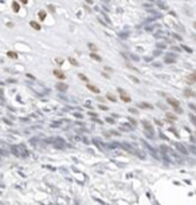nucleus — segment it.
Here are the masks:
<instances>
[{
  "label": "nucleus",
  "mask_w": 196,
  "mask_h": 205,
  "mask_svg": "<svg viewBox=\"0 0 196 205\" xmlns=\"http://www.w3.org/2000/svg\"><path fill=\"white\" fill-rule=\"evenodd\" d=\"M69 60H70V63H71V64H74V66H77V62H75L74 59H73V58H69Z\"/></svg>",
  "instance_id": "obj_16"
},
{
  "label": "nucleus",
  "mask_w": 196,
  "mask_h": 205,
  "mask_svg": "<svg viewBox=\"0 0 196 205\" xmlns=\"http://www.w3.org/2000/svg\"><path fill=\"white\" fill-rule=\"evenodd\" d=\"M12 9L15 12H19V9H20V5L17 4V3H12Z\"/></svg>",
  "instance_id": "obj_8"
},
{
  "label": "nucleus",
  "mask_w": 196,
  "mask_h": 205,
  "mask_svg": "<svg viewBox=\"0 0 196 205\" xmlns=\"http://www.w3.org/2000/svg\"><path fill=\"white\" fill-rule=\"evenodd\" d=\"M168 103H169L171 106H173L175 109H177V113H179V114L183 113V110L179 107V102H177V101H175V99H168Z\"/></svg>",
  "instance_id": "obj_2"
},
{
  "label": "nucleus",
  "mask_w": 196,
  "mask_h": 205,
  "mask_svg": "<svg viewBox=\"0 0 196 205\" xmlns=\"http://www.w3.org/2000/svg\"><path fill=\"white\" fill-rule=\"evenodd\" d=\"M184 94L188 95V97H193V95H195V93H193V91H189V90H185V91H184Z\"/></svg>",
  "instance_id": "obj_14"
},
{
  "label": "nucleus",
  "mask_w": 196,
  "mask_h": 205,
  "mask_svg": "<svg viewBox=\"0 0 196 205\" xmlns=\"http://www.w3.org/2000/svg\"><path fill=\"white\" fill-rule=\"evenodd\" d=\"M90 58H93V59H96L97 62H101V60H102V58H101V56H98V55H97L96 52H91V54H90Z\"/></svg>",
  "instance_id": "obj_7"
},
{
  "label": "nucleus",
  "mask_w": 196,
  "mask_h": 205,
  "mask_svg": "<svg viewBox=\"0 0 196 205\" xmlns=\"http://www.w3.org/2000/svg\"><path fill=\"white\" fill-rule=\"evenodd\" d=\"M140 107H145V109H152V105H149V103H140Z\"/></svg>",
  "instance_id": "obj_13"
},
{
  "label": "nucleus",
  "mask_w": 196,
  "mask_h": 205,
  "mask_svg": "<svg viewBox=\"0 0 196 205\" xmlns=\"http://www.w3.org/2000/svg\"><path fill=\"white\" fill-rule=\"evenodd\" d=\"M30 26H31L34 30H36V31H39V30H40V26L38 24L36 21H31V23H30Z\"/></svg>",
  "instance_id": "obj_6"
},
{
  "label": "nucleus",
  "mask_w": 196,
  "mask_h": 205,
  "mask_svg": "<svg viewBox=\"0 0 196 205\" xmlns=\"http://www.w3.org/2000/svg\"><path fill=\"white\" fill-rule=\"evenodd\" d=\"M67 85L66 83H57V89L58 90H61V91H65V90H67Z\"/></svg>",
  "instance_id": "obj_4"
},
{
  "label": "nucleus",
  "mask_w": 196,
  "mask_h": 205,
  "mask_svg": "<svg viewBox=\"0 0 196 205\" xmlns=\"http://www.w3.org/2000/svg\"><path fill=\"white\" fill-rule=\"evenodd\" d=\"M193 27H195V28H196V21H195V23H193Z\"/></svg>",
  "instance_id": "obj_18"
},
{
  "label": "nucleus",
  "mask_w": 196,
  "mask_h": 205,
  "mask_svg": "<svg viewBox=\"0 0 196 205\" xmlns=\"http://www.w3.org/2000/svg\"><path fill=\"white\" fill-rule=\"evenodd\" d=\"M20 1L23 3V4H27V1H28V0H20Z\"/></svg>",
  "instance_id": "obj_17"
},
{
  "label": "nucleus",
  "mask_w": 196,
  "mask_h": 205,
  "mask_svg": "<svg viewBox=\"0 0 196 205\" xmlns=\"http://www.w3.org/2000/svg\"><path fill=\"white\" fill-rule=\"evenodd\" d=\"M87 89L90 91H93V93H96V94H98V93H100V89H98L97 86H93V85H87Z\"/></svg>",
  "instance_id": "obj_5"
},
{
  "label": "nucleus",
  "mask_w": 196,
  "mask_h": 205,
  "mask_svg": "<svg viewBox=\"0 0 196 205\" xmlns=\"http://www.w3.org/2000/svg\"><path fill=\"white\" fill-rule=\"evenodd\" d=\"M54 75L57 77V78H59V79H65V78H66L65 74H63L61 70H54Z\"/></svg>",
  "instance_id": "obj_3"
},
{
  "label": "nucleus",
  "mask_w": 196,
  "mask_h": 205,
  "mask_svg": "<svg viewBox=\"0 0 196 205\" xmlns=\"http://www.w3.org/2000/svg\"><path fill=\"white\" fill-rule=\"evenodd\" d=\"M46 15L47 13L44 12V11H39V19H40V20H44V19H46Z\"/></svg>",
  "instance_id": "obj_9"
},
{
  "label": "nucleus",
  "mask_w": 196,
  "mask_h": 205,
  "mask_svg": "<svg viewBox=\"0 0 196 205\" xmlns=\"http://www.w3.org/2000/svg\"><path fill=\"white\" fill-rule=\"evenodd\" d=\"M79 78L82 79V81H85V82H87V81H89V79L86 78V75H83V74H79Z\"/></svg>",
  "instance_id": "obj_15"
},
{
  "label": "nucleus",
  "mask_w": 196,
  "mask_h": 205,
  "mask_svg": "<svg viewBox=\"0 0 196 205\" xmlns=\"http://www.w3.org/2000/svg\"><path fill=\"white\" fill-rule=\"evenodd\" d=\"M89 48L93 52H96L97 50H98V48H97V46H96V44H93V43H90V44H89Z\"/></svg>",
  "instance_id": "obj_11"
},
{
  "label": "nucleus",
  "mask_w": 196,
  "mask_h": 205,
  "mask_svg": "<svg viewBox=\"0 0 196 205\" xmlns=\"http://www.w3.org/2000/svg\"><path fill=\"white\" fill-rule=\"evenodd\" d=\"M106 97H108L109 101H112V102H116V98H114V95H112L110 93H109V94H106Z\"/></svg>",
  "instance_id": "obj_12"
},
{
  "label": "nucleus",
  "mask_w": 196,
  "mask_h": 205,
  "mask_svg": "<svg viewBox=\"0 0 196 205\" xmlns=\"http://www.w3.org/2000/svg\"><path fill=\"white\" fill-rule=\"evenodd\" d=\"M9 58H12V59H16L17 58V54L16 52H13V51H8V54H7Z\"/></svg>",
  "instance_id": "obj_10"
},
{
  "label": "nucleus",
  "mask_w": 196,
  "mask_h": 205,
  "mask_svg": "<svg viewBox=\"0 0 196 205\" xmlns=\"http://www.w3.org/2000/svg\"><path fill=\"white\" fill-rule=\"evenodd\" d=\"M118 93H120V97H121V99L124 101V102H126V103L132 102V98H130L129 95L126 94V93H125L124 90H122V89H118Z\"/></svg>",
  "instance_id": "obj_1"
}]
</instances>
